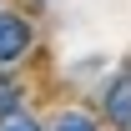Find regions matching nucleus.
<instances>
[{"instance_id": "obj_1", "label": "nucleus", "mask_w": 131, "mask_h": 131, "mask_svg": "<svg viewBox=\"0 0 131 131\" xmlns=\"http://www.w3.org/2000/svg\"><path fill=\"white\" fill-rule=\"evenodd\" d=\"M35 30H30V20L15 15V10H0V71H10V66L30 50Z\"/></svg>"}, {"instance_id": "obj_2", "label": "nucleus", "mask_w": 131, "mask_h": 131, "mask_svg": "<svg viewBox=\"0 0 131 131\" xmlns=\"http://www.w3.org/2000/svg\"><path fill=\"white\" fill-rule=\"evenodd\" d=\"M106 116H111L121 131L131 126V81H116L111 91H106Z\"/></svg>"}, {"instance_id": "obj_3", "label": "nucleus", "mask_w": 131, "mask_h": 131, "mask_svg": "<svg viewBox=\"0 0 131 131\" xmlns=\"http://www.w3.org/2000/svg\"><path fill=\"white\" fill-rule=\"evenodd\" d=\"M50 131H101V126H96L91 111H61L56 121H50Z\"/></svg>"}, {"instance_id": "obj_4", "label": "nucleus", "mask_w": 131, "mask_h": 131, "mask_svg": "<svg viewBox=\"0 0 131 131\" xmlns=\"http://www.w3.org/2000/svg\"><path fill=\"white\" fill-rule=\"evenodd\" d=\"M0 131H40V121H30V116L15 106V111H5V116H0Z\"/></svg>"}, {"instance_id": "obj_5", "label": "nucleus", "mask_w": 131, "mask_h": 131, "mask_svg": "<svg viewBox=\"0 0 131 131\" xmlns=\"http://www.w3.org/2000/svg\"><path fill=\"white\" fill-rule=\"evenodd\" d=\"M15 106H20V86L0 76V116H5V111H15Z\"/></svg>"}]
</instances>
